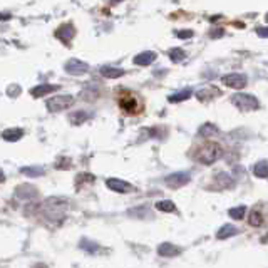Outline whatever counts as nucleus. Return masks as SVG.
I'll return each mask as SVG.
<instances>
[{"mask_svg": "<svg viewBox=\"0 0 268 268\" xmlns=\"http://www.w3.org/2000/svg\"><path fill=\"white\" fill-rule=\"evenodd\" d=\"M67 208H69V199L60 198V196L47 198L44 201V214L51 220H64Z\"/></svg>", "mask_w": 268, "mask_h": 268, "instance_id": "nucleus-1", "label": "nucleus"}, {"mask_svg": "<svg viewBox=\"0 0 268 268\" xmlns=\"http://www.w3.org/2000/svg\"><path fill=\"white\" fill-rule=\"evenodd\" d=\"M221 156H223V149H221V146L216 144V143H206V144H203L201 148L198 149V153H196V160L206 166L216 163Z\"/></svg>", "mask_w": 268, "mask_h": 268, "instance_id": "nucleus-2", "label": "nucleus"}, {"mask_svg": "<svg viewBox=\"0 0 268 268\" xmlns=\"http://www.w3.org/2000/svg\"><path fill=\"white\" fill-rule=\"evenodd\" d=\"M232 104L235 107L241 109V111H255V109L260 107V103L255 96L251 94H245V92H238L232 97Z\"/></svg>", "mask_w": 268, "mask_h": 268, "instance_id": "nucleus-3", "label": "nucleus"}, {"mask_svg": "<svg viewBox=\"0 0 268 268\" xmlns=\"http://www.w3.org/2000/svg\"><path fill=\"white\" fill-rule=\"evenodd\" d=\"M74 104V96L71 94H60V96H52L51 99H47V109L51 112H59V111H64V109L71 107Z\"/></svg>", "mask_w": 268, "mask_h": 268, "instance_id": "nucleus-4", "label": "nucleus"}, {"mask_svg": "<svg viewBox=\"0 0 268 268\" xmlns=\"http://www.w3.org/2000/svg\"><path fill=\"white\" fill-rule=\"evenodd\" d=\"M191 181V176L190 173H184V171H176V173H171L169 176L164 178V183L166 186L173 188V190H178V188H183L186 186L188 183Z\"/></svg>", "mask_w": 268, "mask_h": 268, "instance_id": "nucleus-5", "label": "nucleus"}, {"mask_svg": "<svg viewBox=\"0 0 268 268\" xmlns=\"http://www.w3.org/2000/svg\"><path fill=\"white\" fill-rule=\"evenodd\" d=\"M221 82H223L226 88H232V89H243V88H247V84H248L247 75L238 74V72L223 75V77H221Z\"/></svg>", "mask_w": 268, "mask_h": 268, "instance_id": "nucleus-6", "label": "nucleus"}, {"mask_svg": "<svg viewBox=\"0 0 268 268\" xmlns=\"http://www.w3.org/2000/svg\"><path fill=\"white\" fill-rule=\"evenodd\" d=\"M106 186H107L111 191H114V193H131V191H134L133 184H129L127 181L119 179V178L106 179Z\"/></svg>", "mask_w": 268, "mask_h": 268, "instance_id": "nucleus-7", "label": "nucleus"}, {"mask_svg": "<svg viewBox=\"0 0 268 268\" xmlns=\"http://www.w3.org/2000/svg\"><path fill=\"white\" fill-rule=\"evenodd\" d=\"M66 72L71 75H84L89 72V66L82 60L71 59L66 62Z\"/></svg>", "mask_w": 268, "mask_h": 268, "instance_id": "nucleus-8", "label": "nucleus"}, {"mask_svg": "<svg viewBox=\"0 0 268 268\" xmlns=\"http://www.w3.org/2000/svg\"><path fill=\"white\" fill-rule=\"evenodd\" d=\"M15 196H17L18 199L29 201V199L37 198V196H39V191H37V188L32 186V184H18V186L15 188Z\"/></svg>", "mask_w": 268, "mask_h": 268, "instance_id": "nucleus-9", "label": "nucleus"}, {"mask_svg": "<svg viewBox=\"0 0 268 268\" xmlns=\"http://www.w3.org/2000/svg\"><path fill=\"white\" fill-rule=\"evenodd\" d=\"M74 36H75V29H74L72 24H64L55 30V37H57L59 40H62V42H69V40H72Z\"/></svg>", "mask_w": 268, "mask_h": 268, "instance_id": "nucleus-10", "label": "nucleus"}, {"mask_svg": "<svg viewBox=\"0 0 268 268\" xmlns=\"http://www.w3.org/2000/svg\"><path fill=\"white\" fill-rule=\"evenodd\" d=\"M179 253H181V248L175 247L173 243H161L160 247H158V255L164 256V258H173V256Z\"/></svg>", "mask_w": 268, "mask_h": 268, "instance_id": "nucleus-11", "label": "nucleus"}, {"mask_svg": "<svg viewBox=\"0 0 268 268\" xmlns=\"http://www.w3.org/2000/svg\"><path fill=\"white\" fill-rule=\"evenodd\" d=\"M214 181H216V186L220 188V190H232V188H235V179L223 171L218 173Z\"/></svg>", "mask_w": 268, "mask_h": 268, "instance_id": "nucleus-12", "label": "nucleus"}, {"mask_svg": "<svg viewBox=\"0 0 268 268\" xmlns=\"http://www.w3.org/2000/svg\"><path fill=\"white\" fill-rule=\"evenodd\" d=\"M59 86H52V84H39L36 86L34 89H30V94H32L34 97H42V96H47V94L54 92V90H57Z\"/></svg>", "mask_w": 268, "mask_h": 268, "instance_id": "nucleus-13", "label": "nucleus"}, {"mask_svg": "<svg viewBox=\"0 0 268 268\" xmlns=\"http://www.w3.org/2000/svg\"><path fill=\"white\" fill-rule=\"evenodd\" d=\"M156 60V54L153 51H146V52H141L134 57V64L136 66H149Z\"/></svg>", "mask_w": 268, "mask_h": 268, "instance_id": "nucleus-14", "label": "nucleus"}, {"mask_svg": "<svg viewBox=\"0 0 268 268\" xmlns=\"http://www.w3.org/2000/svg\"><path fill=\"white\" fill-rule=\"evenodd\" d=\"M238 233H240V230L236 228L235 225H223L220 230H218L216 238H218V240H226V238H230V236L238 235Z\"/></svg>", "mask_w": 268, "mask_h": 268, "instance_id": "nucleus-15", "label": "nucleus"}, {"mask_svg": "<svg viewBox=\"0 0 268 268\" xmlns=\"http://www.w3.org/2000/svg\"><path fill=\"white\" fill-rule=\"evenodd\" d=\"M101 75L106 79H118L121 75H124V71L119 69V67L104 66V67H101Z\"/></svg>", "mask_w": 268, "mask_h": 268, "instance_id": "nucleus-16", "label": "nucleus"}, {"mask_svg": "<svg viewBox=\"0 0 268 268\" xmlns=\"http://www.w3.org/2000/svg\"><path fill=\"white\" fill-rule=\"evenodd\" d=\"M191 94H193V90L191 89H181L178 92H173L171 96L168 97L169 103H183V101L190 99Z\"/></svg>", "mask_w": 268, "mask_h": 268, "instance_id": "nucleus-17", "label": "nucleus"}, {"mask_svg": "<svg viewBox=\"0 0 268 268\" xmlns=\"http://www.w3.org/2000/svg\"><path fill=\"white\" fill-rule=\"evenodd\" d=\"M24 136V129H20V127H14V129H5L2 133V138L5 139V141H18V139Z\"/></svg>", "mask_w": 268, "mask_h": 268, "instance_id": "nucleus-18", "label": "nucleus"}, {"mask_svg": "<svg viewBox=\"0 0 268 268\" xmlns=\"http://www.w3.org/2000/svg\"><path fill=\"white\" fill-rule=\"evenodd\" d=\"M20 173L25 176H30V178H39V176L45 175V169L39 168V166H25V168H20Z\"/></svg>", "mask_w": 268, "mask_h": 268, "instance_id": "nucleus-19", "label": "nucleus"}, {"mask_svg": "<svg viewBox=\"0 0 268 268\" xmlns=\"http://www.w3.org/2000/svg\"><path fill=\"white\" fill-rule=\"evenodd\" d=\"M218 133H220V129L211 123H205L199 127V136H203V138H213V136H218Z\"/></svg>", "mask_w": 268, "mask_h": 268, "instance_id": "nucleus-20", "label": "nucleus"}, {"mask_svg": "<svg viewBox=\"0 0 268 268\" xmlns=\"http://www.w3.org/2000/svg\"><path fill=\"white\" fill-rule=\"evenodd\" d=\"M119 106L121 109H124L126 112H133L136 109V99L134 96H124L119 99Z\"/></svg>", "mask_w": 268, "mask_h": 268, "instance_id": "nucleus-21", "label": "nucleus"}, {"mask_svg": "<svg viewBox=\"0 0 268 268\" xmlns=\"http://www.w3.org/2000/svg\"><path fill=\"white\" fill-rule=\"evenodd\" d=\"M253 175L256 178H268V161H258L253 166Z\"/></svg>", "mask_w": 268, "mask_h": 268, "instance_id": "nucleus-22", "label": "nucleus"}, {"mask_svg": "<svg viewBox=\"0 0 268 268\" xmlns=\"http://www.w3.org/2000/svg\"><path fill=\"white\" fill-rule=\"evenodd\" d=\"M90 118V114L89 112H84V111H77V112H72V114L69 116V121L72 124H75V126H77V124H82L84 123V121H88Z\"/></svg>", "mask_w": 268, "mask_h": 268, "instance_id": "nucleus-23", "label": "nucleus"}, {"mask_svg": "<svg viewBox=\"0 0 268 268\" xmlns=\"http://www.w3.org/2000/svg\"><path fill=\"white\" fill-rule=\"evenodd\" d=\"M154 206H156V210L164 211V213H171V211L176 210L175 203H173L171 199H161V201H158Z\"/></svg>", "mask_w": 268, "mask_h": 268, "instance_id": "nucleus-24", "label": "nucleus"}, {"mask_svg": "<svg viewBox=\"0 0 268 268\" xmlns=\"http://www.w3.org/2000/svg\"><path fill=\"white\" fill-rule=\"evenodd\" d=\"M245 213H247V208H245V206H235V208L228 210V216H232L233 220H243Z\"/></svg>", "mask_w": 268, "mask_h": 268, "instance_id": "nucleus-25", "label": "nucleus"}, {"mask_svg": "<svg viewBox=\"0 0 268 268\" xmlns=\"http://www.w3.org/2000/svg\"><path fill=\"white\" fill-rule=\"evenodd\" d=\"M184 57H186V52L179 47L173 49V51L169 52V59H171L173 62H181V60H184Z\"/></svg>", "mask_w": 268, "mask_h": 268, "instance_id": "nucleus-26", "label": "nucleus"}, {"mask_svg": "<svg viewBox=\"0 0 268 268\" xmlns=\"http://www.w3.org/2000/svg\"><path fill=\"white\" fill-rule=\"evenodd\" d=\"M81 248L82 250H86L88 253H94V251H97V243H94V241H89V240H82L81 241Z\"/></svg>", "mask_w": 268, "mask_h": 268, "instance_id": "nucleus-27", "label": "nucleus"}, {"mask_svg": "<svg viewBox=\"0 0 268 268\" xmlns=\"http://www.w3.org/2000/svg\"><path fill=\"white\" fill-rule=\"evenodd\" d=\"M250 225L251 226H262L263 225V216L258 211H251L250 214Z\"/></svg>", "mask_w": 268, "mask_h": 268, "instance_id": "nucleus-28", "label": "nucleus"}, {"mask_svg": "<svg viewBox=\"0 0 268 268\" xmlns=\"http://www.w3.org/2000/svg\"><path fill=\"white\" fill-rule=\"evenodd\" d=\"M210 94H218V90L216 89H203V90H198L196 97H198V99H201V101H206V99H210V97H213V96H210Z\"/></svg>", "mask_w": 268, "mask_h": 268, "instance_id": "nucleus-29", "label": "nucleus"}, {"mask_svg": "<svg viewBox=\"0 0 268 268\" xmlns=\"http://www.w3.org/2000/svg\"><path fill=\"white\" fill-rule=\"evenodd\" d=\"M256 36L262 37V39H268V27L258 25V27H256Z\"/></svg>", "mask_w": 268, "mask_h": 268, "instance_id": "nucleus-30", "label": "nucleus"}, {"mask_svg": "<svg viewBox=\"0 0 268 268\" xmlns=\"http://www.w3.org/2000/svg\"><path fill=\"white\" fill-rule=\"evenodd\" d=\"M193 36H195L193 30H179V32H178L179 39H191Z\"/></svg>", "mask_w": 268, "mask_h": 268, "instance_id": "nucleus-31", "label": "nucleus"}, {"mask_svg": "<svg viewBox=\"0 0 268 268\" xmlns=\"http://www.w3.org/2000/svg\"><path fill=\"white\" fill-rule=\"evenodd\" d=\"M210 36H211V37H221V36H223V29L216 30V32H211Z\"/></svg>", "mask_w": 268, "mask_h": 268, "instance_id": "nucleus-32", "label": "nucleus"}, {"mask_svg": "<svg viewBox=\"0 0 268 268\" xmlns=\"http://www.w3.org/2000/svg\"><path fill=\"white\" fill-rule=\"evenodd\" d=\"M9 18V14H2V20H7Z\"/></svg>", "mask_w": 268, "mask_h": 268, "instance_id": "nucleus-33", "label": "nucleus"}, {"mask_svg": "<svg viewBox=\"0 0 268 268\" xmlns=\"http://www.w3.org/2000/svg\"><path fill=\"white\" fill-rule=\"evenodd\" d=\"M111 2H114V3H119V2H123V0H111Z\"/></svg>", "mask_w": 268, "mask_h": 268, "instance_id": "nucleus-34", "label": "nucleus"}, {"mask_svg": "<svg viewBox=\"0 0 268 268\" xmlns=\"http://www.w3.org/2000/svg\"><path fill=\"white\" fill-rule=\"evenodd\" d=\"M265 20H267V22H268V14H267V15H265Z\"/></svg>", "mask_w": 268, "mask_h": 268, "instance_id": "nucleus-35", "label": "nucleus"}]
</instances>
